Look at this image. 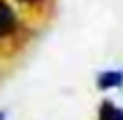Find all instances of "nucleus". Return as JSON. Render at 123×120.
Segmentation results:
<instances>
[{
	"label": "nucleus",
	"mask_w": 123,
	"mask_h": 120,
	"mask_svg": "<svg viewBox=\"0 0 123 120\" xmlns=\"http://www.w3.org/2000/svg\"><path fill=\"white\" fill-rule=\"evenodd\" d=\"M19 28V17L9 0H0V41L9 39L17 32Z\"/></svg>",
	"instance_id": "1"
},
{
	"label": "nucleus",
	"mask_w": 123,
	"mask_h": 120,
	"mask_svg": "<svg viewBox=\"0 0 123 120\" xmlns=\"http://www.w3.org/2000/svg\"><path fill=\"white\" fill-rule=\"evenodd\" d=\"M95 84H97V90H115V88H121L123 86V71L121 69L99 71L97 77H95Z\"/></svg>",
	"instance_id": "2"
},
{
	"label": "nucleus",
	"mask_w": 123,
	"mask_h": 120,
	"mask_svg": "<svg viewBox=\"0 0 123 120\" xmlns=\"http://www.w3.org/2000/svg\"><path fill=\"white\" fill-rule=\"evenodd\" d=\"M97 120H123V107H117L110 99H106L99 103Z\"/></svg>",
	"instance_id": "3"
},
{
	"label": "nucleus",
	"mask_w": 123,
	"mask_h": 120,
	"mask_svg": "<svg viewBox=\"0 0 123 120\" xmlns=\"http://www.w3.org/2000/svg\"><path fill=\"white\" fill-rule=\"evenodd\" d=\"M17 4H22V6H39V4H43L45 0H15Z\"/></svg>",
	"instance_id": "4"
},
{
	"label": "nucleus",
	"mask_w": 123,
	"mask_h": 120,
	"mask_svg": "<svg viewBox=\"0 0 123 120\" xmlns=\"http://www.w3.org/2000/svg\"><path fill=\"white\" fill-rule=\"evenodd\" d=\"M0 120H6V110H0Z\"/></svg>",
	"instance_id": "5"
}]
</instances>
